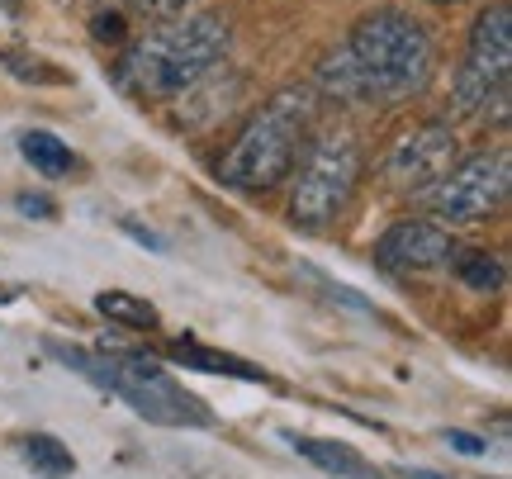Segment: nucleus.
I'll use <instances>...</instances> for the list:
<instances>
[{
    "instance_id": "1",
    "label": "nucleus",
    "mask_w": 512,
    "mask_h": 479,
    "mask_svg": "<svg viewBox=\"0 0 512 479\" xmlns=\"http://www.w3.org/2000/svg\"><path fill=\"white\" fill-rule=\"evenodd\" d=\"M437 43L413 15L394 5L366 10L351 24L347 43L318 62L323 95L342 105H399L432 86Z\"/></svg>"
},
{
    "instance_id": "7",
    "label": "nucleus",
    "mask_w": 512,
    "mask_h": 479,
    "mask_svg": "<svg viewBox=\"0 0 512 479\" xmlns=\"http://www.w3.org/2000/svg\"><path fill=\"white\" fill-rule=\"evenodd\" d=\"M512 190V152L489 148L456 157V166L427 190V204L441 219V228H470V223H489L508 204Z\"/></svg>"
},
{
    "instance_id": "18",
    "label": "nucleus",
    "mask_w": 512,
    "mask_h": 479,
    "mask_svg": "<svg viewBox=\"0 0 512 479\" xmlns=\"http://www.w3.org/2000/svg\"><path fill=\"white\" fill-rule=\"evenodd\" d=\"M124 15L147 19V24H162V19H176L190 10V0H114Z\"/></svg>"
},
{
    "instance_id": "5",
    "label": "nucleus",
    "mask_w": 512,
    "mask_h": 479,
    "mask_svg": "<svg viewBox=\"0 0 512 479\" xmlns=\"http://www.w3.org/2000/svg\"><path fill=\"white\" fill-rule=\"evenodd\" d=\"M451 105L470 124H503L512 105V5H484L451 81Z\"/></svg>"
},
{
    "instance_id": "17",
    "label": "nucleus",
    "mask_w": 512,
    "mask_h": 479,
    "mask_svg": "<svg viewBox=\"0 0 512 479\" xmlns=\"http://www.w3.org/2000/svg\"><path fill=\"white\" fill-rule=\"evenodd\" d=\"M5 72L19 76V81H38V86H67V76L62 72H48L53 62H43V57H29V53H5Z\"/></svg>"
},
{
    "instance_id": "23",
    "label": "nucleus",
    "mask_w": 512,
    "mask_h": 479,
    "mask_svg": "<svg viewBox=\"0 0 512 479\" xmlns=\"http://www.w3.org/2000/svg\"><path fill=\"white\" fill-rule=\"evenodd\" d=\"M408 479H441V475H432V470H408Z\"/></svg>"
},
{
    "instance_id": "6",
    "label": "nucleus",
    "mask_w": 512,
    "mask_h": 479,
    "mask_svg": "<svg viewBox=\"0 0 512 479\" xmlns=\"http://www.w3.org/2000/svg\"><path fill=\"white\" fill-rule=\"evenodd\" d=\"M366 176V152L347 129H323L309 143V157L299 166V181L290 195V223L304 233H323L347 214Z\"/></svg>"
},
{
    "instance_id": "3",
    "label": "nucleus",
    "mask_w": 512,
    "mask_h": 479,
    "mask_svg": "<svg viewBox=\"0 0 512 479\" xmlns=\"http://www.w3.org/2000/svg\"><path fill=\"white\" fill-rule=\"evenodd\" d=\"M48 356H57L67 370H76L81 380H91L95 389H105L114 399H124L143 423L157 427H214V413L200 394L171 375V370L147 356V351H86L67 347V342H48Z\"/></svg>"
},
{
    "instance_id": "21",
    "label": "nucleus",
    "mask_w": 512,
    "mask_h": 479,
    "mask_svg": "<svg viewBox=\"0 0 512 479\" xmlns=\"http://www.w3.org/2000/svg\"><path fill=\"white\" fill-rule=\"evenodd\" d=\"M15 209L24 214V219H57V200H48V195H34V190H24V195H15Z\"/></svg>"
},
{
    "instance_id": "10",
    "label": "nucleus",
    "mask_w": 512,
    "mask_h": 479,
    "mask_svg": "<svg viewBox=\"0 0 512 479\" xmlns=\"http://www.w3.org/2000/svg\"><path fill=\"white\" fill-rule=\"evenodd\" d=\"M242 91H247V76L219 62V67H209L200 81H190L181 95H171V100H176L171 114H176V124L190 133L214 129L223 114H233V105H242Z\"/></svg>"
},
{
    "instance_id": "12",
    "label": "nucleus",
    "mask_w": 512,
    "mask_h": 479,
    "mask_svg": "<svg viewBox=\"0 0 512 479\" xmlns=\"http://www.w3.org/2000/svg\"><path fill=\"white\" fill-rule=\"evenodd\" d=\"M166 356L185 370H204V375H223V380H242V385H275L271 375L252 361H242L233 351H219V347H204V342H171Z\"/></svg>"
},
{
    "instance_id": "24",
    "label": "nucleus",
    "mask_w": 512,
    "mask_h": 479,
    "mask_svg": "<svg viewBox=\"0 0 512 479\" xmlns=\"http://www.w3.org/2000/svg\"><path fill=\"white\" fill-rule=\"evenodd\" d=\"M427 5H465V0H427Z\"/></svg>"
},
{
    "instance_id": "2",
    "label": "nucleus",
    "mask_w": 512,
    "mask_h": 479,
    "mask_svg": "<svg viewBox=\"0 0 512 479\" xmlns=\"http://www.w3.org/2000/svg\"><path fill=\"white\" fill-rule=\"evenodd\" d=\"M228 48H233V24L219 10L162 19L119 53L114 81L119 91L138 95V100H171L190 81H200L209 67H219Z\"/></svg>"
},
{
    "instance_id": "20",
    "label": "nucleus",
    "mask_w": 512,
    "mask_h": 479,
    "mask_svg": "<svg viewBox=\"0 0 512 479\" xmlns=\"http://www.w3.org/2000/svg\"><path fill=\"white\" fill-rule=\"evenodd\" d=\"M441 442L451 446L456 456H489V451H494L484 437H475V432H460V427H446V432H441Z\"/></svg>"
},
{
    "instance_id": "22",
    "label": "nucleus",
    "mask_w": 512,
    "mask_h": 479,
    "mask_svg": "<svg viewBox=\"0 0 512 479\" xmlns=\"http://www.w3.org/2000/svg\"><path fill=\"white\" fill-rule=\"evenodd\" d=\"M124 233H128L133 242H143V247H152V252H166V242L157 238V233H147V228H138L133 219H124Z\"/></svg>"
},
{
    "instance_id": "16",
    "label": "nucleus",
    "mask_w": 512,
    "mask_h": 479,
    "mask_svg": "<svg viewBox=\"0 0 512 479\" xmlns=\"http://www.w3.org/2000/svg\"><path fill=\"white\" fill-rule=\"evenodd\" d=\"M451 266H456L460 285H465V290H475V295H498V290H503V280H508V271H503V261H498L494 252H460L456 247Z\"/></svg>"
},
{
    "instance_id": "8",
    "label": "nucleus",
    "mask_w": 512,
    "mask_h": 479,
    "mask_svg": "<svg viewBox=\"0 0 512 479\" xmlns=\"http://www.w3.org/2000/svg\"><path fill=\"white\" fill-rule=\"evenodd\" d=\"M460 138L446 119H427L413 124L408 133H399V143L384 157V181L394 185L399 195H427L432 185L456 166Z\"/></svg>"
},
{
    "instance_id": "9",
    "label": "nucleus",
    "mask_w": 512,
    "mask_h": 479,
    "mask_svg": "<svg viewBox=\"0 0 512 479\" xmlns=\"http://www.w3.org/2000/svg\"><path fill=\"white\" fill-rule=\"evenodd\" d=\"M456 257V238L451 228L427 219H399L389 223L375 242V266L389 271V276H427V271H441Z\"/></svg>"
},
{
    "instance_id": "15",
    "label": "nucleus",
    "mask_w": 512,
    "mask_h": 479,
    "mask_svg": "<svg viewBox=\"0 0 512 479\" xmlns=\"http://www.w3.org/2000/svg\"><path fill=\"white\" fill-rule=\"evenodd\" d=\"M95 314L119 323V328H133V332L162 328L157 304H147L143 295H128V290H100V295H95Z\"/></svg>"
},
{
    "instance_id": "4",
    "label": "nucleus",
    "mask_w": 512,
    "mask_h": 479,
    "mask_svg": "<svg viewBox=\"0 0 512 479\" xmlns=\"http://www.w3.org/2000/svg\"><path fill=\"white\" fill-rule=\"evenodd\" d=\"M309 114H313V95L304 86L275 91L242 124L233 148L223 152L219 181L228 190H238V195H266L280 181H290L294 162H299V148L309 138Z\"/></svg>"
},
{
    "instance_id": "19",
    "label": "nucleus",
    "mask_w": 512,
    "mask_h": 479,
    "mask_svg": "<svg viewBox=\"0 0 512 479\" xmlns=\"http://www.w3.org/2000/svg\"><path fill=\"white\" fill-rule=\"evenodd\" d=\"M91 34H95V43H124L128 38L124 10H100V15L91 19Z\"/></svg>"
},
{
    "instance_id": "13",
    "label": "nucleus",
    "mask_w": 512,
    "mask_h": 479,
    "mask_svg": "<svg viewBox=\"0 0 512 479\" xmlns=\"http://www.w3.org/2000/svg\"><path fill=\"white\" fill-rule=\"evenodd\" d=\"M19 461L24 470H34L38 479H72L76 475V456L72 446L53 437V432H29L24 442H19Z\"/></svg>"
},
{
    "instance_id": "11",
    "label": "nucleus",
    "mask_w": 512,
    "mask_h": 479,
    "mask_svg": "<svg viewBox=\"0 0 512 479\" xmlns=\"http://www.w3.org/2000/svg\"><path fill=\"white\" fill-rule=\"evenodd\" d=\"M280 442L294 446V456H304L332 479H380V465L366 461L356 446L332 442V437H309V432H280Z\"/></svg>"
},
{
    "instance_id": "14",
    "label": "nucleus",
    "mask_w": 512,
    "mask_h": 479,
    "mask_svg": "<svg viewBox=\"0 0 512 479\" xmlns=\"http://www.w3.org/2000/svg\"><path fill=\"white\" fill-rule=\"evenodd\" d=\"M19 157L34 166L38 176H48V181H62V176H72L76 166V152L57 138V133H48V129H29L24 138H19Z\"/></svg>"
}]
</instances>
